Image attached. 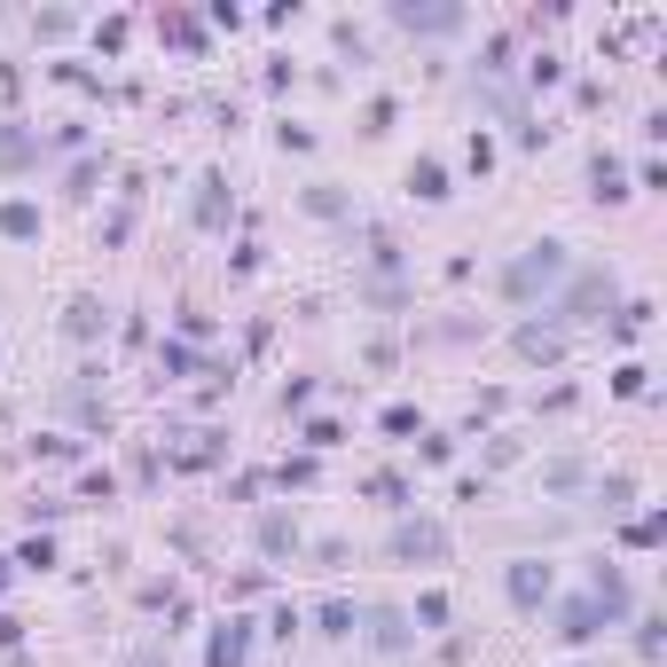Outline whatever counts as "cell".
<instances>
[{"label": "cell", "mask_w": 667, "mask_h": 667, "mask_svg": "<svg viewBox=\"0 0 667 667\" xmlns=\"http://www.w3.org/2000/svg\"><path fill=\"white\" fill-rule=\"evenodd\" d=\"M393 550L400 557H448V534L432 519H408V527H393Z\"/></svg>", "instance_id": "6da1fadb"}, {"label": "cell", "mask_w": 667, "mask_h": 667, "mask_svg": "<svg viewBox=\"0 0 667 667\" xmlns=\"http://www.w3.org/2000/svg\"><path fill=\"white\" fill-rule=\"evenodd\" d=\"M557 268H565V243H534V260H519V268H511V291L527 299V291H534V283H550Z\"/></svg>", "instance_id": "7a4b0ae2"}, {"label": "cell", "mask_w": 667, "mask_h": 667, "mask_svg": "<svg viewBox=\"0 0 667 667\" xmlns=\"http://www.w3.org/2000/svg\"><path fill=\"white\" fill-rule=\"evenodd\" d=\"M503 590H511V605H527V613H534V605L550 597V565H511Z\"/></svg>", "instance_id": "3957f363"}, {"label": "cell", "mask_w": 667, "mask_h": 667, "mask_svg": "<svg viewBox=\"0 0 667 667\" xmlns=\"http://www.w3.org/2000/svg\"><path fill=\"white\" fill-rule=\"evenodd\" d=\"M243 644H252V628H243V621H228V628L212 636V652H205V667H243Z\"/></svg>", "instance_id": "277c9868"}, {"label": "cell", "mask_w": 667, "mask_h": 667, "mask_svg": "<svg viewBox=\"0 0 667 667\" xmlns=\"http://www.w3.org/2000/svg\"><path fill=\"white\" fill-rule=\"evenodd\" d=\"M393 24H408V32H448V24H463V17H456V9H416V0H400Z\"/></svg>", "instance_id": "5b68a950"}, {"label": "cell", "mask_w": 667, "mask_h": 667, "mask_svg": "<svg viewBox=\"0 0 667 667\" xmlns=\"http://www.w3.org/2000/svg\"><path fill=\"white\" fill-rule=\"evenodd\" d=\"M565 306H573V314H590V306H613V275H581Z\"/></svg>", "instance_id": "8992f818"}, {"label": "cell", "mask_w": 667, "mask_h": 667, "mask_svg": "<svg viewBox=\"0 0 667 667\" xmlns=\"http://www.w3.org/2000/svg\"><path fill=\"white\" fill-rule=\"evenodd\" d=\"M0 228H9L17 243H32V236H40V212H32V205L17 197V205H0Z\"/></svg>", "instance_id": "52a82bcc"}, {"label": "cell", "mask_w": 667, "mask_h": 667, "mask_svg": "<svg viewBox=\"0 0 667 667\" xmlns=\"http://www.w3.org/2000/svg\"><path fill=\"white\" fill-rule=\"evenodd\" d=\"M519 354L527 362H557L565 346H557V330H519Z\"/></svg>", "instance_id": "ba28073f"}, {"label": "cell", "mask_w": 667, "mask_h": 667, "mask_svg": "<svg viewBox=\"0 0 667 667\" xmlns=\"http://www.w3.org/2000/svg\"><path fill=\"white\" fill-rule=\"evenodd\" d=\"M408 189H416V197H448V174H440L432 157H416V174H408Z\"/></svg>", "instance_id": "9c48e42d"}, {"label": "cell", "mask_w": 667, "mask_h": 667, "mask_svg": "<svg viewBox=\"0 0 667 667\" xmlns=\"http://www.w3.org/2000/svg\"><path fill=\"white\" fill-rule=\"evenodd\" d=\"M291 542H299V534H291V519H260V550H275V557H283Z\"/></svg>", "instance_id": "30bf717a"}, {"label": "cell", "mask_w": 667, "mask_h": 667, "mask_svg": "<svg viewBox=\"0 0 667 667\" xmlns=\"http://www.w3.org/2000/svg\"><path fill=\"white\" fill-rule=\"evenodd\" d=\"M557 636H573V644H581V636H597V605H573V613H565V628H557Z\"/></svg>", "instance_id": "8fae6325"}, {"label": "cell", "mask_w": 667, "mask_h": 667, "mask_svg": "<svg viewBox=\"0 0 667 667\" xmlns=\"http://www.w3.org/2000/svg\"><path fill=\"white\" fill-rule=\"evenodd\" d=\"M597 197H628V174H621L613 157H597Z\"/></svg>", "instance_id": "7c38bea8"}, {"label": "cell", "mask_w": 667, "mask_h": 667, "mask_svg": "<svg viewBox=\"0 0 667 667\" xmlns=\"http://www.w3.org/2000/svg\"><path fill=\"white\" fill-rule=\"evenodd\" d=\"M165 40H181V48H197V40H205V24H197V17H165Z\"/></svg>", "instance_id": "4fadbf2b"}, {"label": "cell", "mask_w": 667, "mask_h": 667, "mask_svg": "<svg viewBox=\"0 0 667 667\" xmlns=\"http://www.w3.org/2000/svg\"><path fill=\"white\" fill-rule=\"evenodd\" d=\"M0 590H9V557H0Z\"/></svg>", "instance_id": "5bb4252c"}, {"label": "cell", "mask_w": 667, "mask_h": 667, "mask_svg": "<svg viewBox=\"0 0 667 667\" xmlns=\"http://www.w3.org/2000/svg\"><path fill=\"white\" fill-rule=\"evenodd\" d=\"M134 667H157V659H134Z\"/></svg>", "instance_id": "9a60e30c"}]
</instances>
